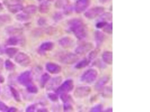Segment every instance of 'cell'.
<instances>
[{
    "label": "cell",
    "instance_id": "6da1fadb",
    "mask_svg": "<svg viewBox=\"0 0 150 112\" xmlns=\"http://www.w3.org/2000/svg\"><path fill=\"white\" fill-rule=\"evenodd\" d=\"M70 29L78 39L82 40L86 38L87 31L83 22L79 19H74L69 23Z\"/></svg>",
    "mask_w": 150,
    "mask_h": 112
},
{
    "label": "cell",
    "instance_id": "7a4b0ae2",
    "mask_svg": "<svg viewBox=\"0 0 150 112\" xmlns=\"http://www.w3.org/2000/svg\"><path fill=\"white\" fill-rule=\"evenodd\" d=\"M56 57L59 62L66 64H73L79 59L76 54L65 52L59 53Z\"/></svg>",
    "mask_w": 150,
    "mask_h": 112
},
{
    "label": "cell",
    "instance_id": "3957f363",
    "mask_svg": "<svg viewBox=\"0 0 150 112\" xmlns=\"http://www.w3.org/2000/svg\"><path fill=\"white\" fill-rule=\"evenodd\" d=\"M98 76L97 71L94 68H90L87 70L82 74L80 80L83 82L91 84L96 80Z\"/></svg>",
    "mask_w": 150,
    "mask_h": 112
},
{
    "label": "cell",
    "instance_id": "277c9868",
    "mask_svg": "<svg viewBox=\"0 0 150 112\" xmlns=\"http://www.w3.org/2000/svg\"><path fill=\"white\" fill-rule=\"evenodd\" d=\"M74 84L73 80L69 79L64 82L56 89L55 92L57 94L68 93L73 90Z\"/></svg>",
    "mask_w": 150,
    "mask_h": 112
},
{
    "label": "cell",
    "instance_id": "5b68a950",
    "mask_svg": "<svg viewBox=\"0 0 150 112\" xmlns=\"http://www.w3.org/2000/svg\"><path fill=\"white\" fill-rule=\"evenodd\" d=\"M14 61L22 67H27L31 64V60L27 54L24 52L18 53L14 58Z\"/></svg>",
    "mask_w": 150,
    "mask_h": 112
},
{
    "label": "cell",
    "instance_id": "8992f818",
    "mask_svg": "<svg viewBox=\"0 0 150 112\" xmlns=\"http://www.w3.org/2000/svg\"><path fill=\"white\" fill-rule=\"evenodd\" d=\"M17 80L20 85L27 86L32 84V73L30 71H25L19 76Z\"/></svg>",
    "mask_w": 150,
    "mask_h": 112
},
{
    "label": "cell",
    "instance_id": "52a82bcc",
    "mask_svg": "<svg viewBox=\"0 0 150 112\" xmlns=\"http://www.w3.org/2000/svg\"><path fill=\"white\" fill-rule=\"evenodd\" d=\"M104 9L102 7H96L90 8L84 13V16L89 19H94L101 15Z\"/></svg>",
    "mask_w": 150,
    "mask_h": 112
},
{
    "label": "cell",
    "instance_id": "ba28073f",
    "mask_svg": "<svg viewBox=\"0 0 150 112\" xmlns=\"http://www.w3.org/2000/svg\"><path fill=\"white\" fill-rule=\"evenodd\" d=\"M91 88L88 86H81L76 89L74 91L75 97L78 98H83L90 94Z\"/></svg>",
    "mask_w": 150,
    "mask_h": 112
},
{
    "label": "cell",
    "instance_id": "9c48e42d",
    "mask_svg": "<svg viewBox=\"0 0 150 112\" xmlns=\"http://www.w3.org/2000/svg\"><path fill=\"white\" fill-rule=\"evenodd\" d=\"M90 0H77L75 4L76 13H81L84 11L90 5Z\"/></svg>",
    "mask_w": 150,
    "mask_h": 112
},
{
    "label": "cell",
    "instance_id": "30bf717a",
    "mask_svg": "<svg viewBox=\"0 0 150 112\" xmlns=\"http://www.w3.org/2000/svg\"><path fill=\"white\" fill-rule=\"evenodd\" d=\"M93 48V45L91 43H85L77 47L75 50V52L79 55H83L90 51Z\"/></svg>",
    "mask_w": 150,
    "mask_h": 112
},
{
    "label": "cell",
    "instance_id": "8fae6325",
    "mask_svg": "<svg viewBox=\"0 0 150 112\" xmlns=\"http://www.w3.org/2000/svg\"><path fill=\"white\" fill-rule=\"evenodd\" d=\"M46 68L48 72L52 74H58L61 71V67L59 65L53 62H48L46 65Z\"/></svg>",
    "mask_w": 150,
    "mask_h": 112
},
{
    "label": "cell",
    "instance_id": "7c38bea8",
    "mask_svg": "<svg viewBox=\"0 0 150 112\" xmlns=\"http://www.w3.org/2000/svg\"><path fill=\"white\" fill-rule=\"evenodd\" d=\"M54 43L52 42H45L41 44L39 48L38 52L40 54L44 55L46 51H51L54 49Z\"/></svg>",
    "mask_w": 150,
    "mask_h": 112
},
{
    "label": "cell",
    "instance_id": "4fadbf2b",
    "mask_svg": "<svg viewBox=\"0 0 150 112\" xmlns=\"http://www.w3.org/2000/svg\"><path fill=\"white\" fill-rule=\"evenodd\" d=\"M62 80V78L60 76L53 78L48 84L47 86V89L49 91L56 89L57 88V87L61 84Z\"/></svg>",
    "mask_w": 150,
    "mask_h": 112
},
{
    "label": "cell",
    "instance_id": "5bb4252c",
    "mask_svg": "<svg viewBox=\"0 0 150 112\" xmlns=\"http://www.w3.org/2000/svg\"><path fill=\"white\" fill-rule=\"evenodd\" d=\"M73 41L71 38L68 37H64L59 40V45L64 48L71 47L73 44Z\"/></svg>",
    "mask_w": 150,
    "mask_h": 112
},
{
    "label": "cell",
    "instance_id": "9a60e30c",
    "mask_svg": "<svg viewBox=\"0 0 150 112\" xmlns=\"http://www.w3.org/2000/svg\"><path fill=\"white\" fill-rule=\"evenodd\" d=\"M110 80L109 77L108 76H105L101 78L95 85V88L97 90H100L108 83Z\"/></svg>",
    "mask_w": 150,
    "mask_h": 112
},
{
    "label": "cell",
    "instance_id": "2e32d148",
    "mask_svg": "<svg viewBox=\"0 0 150 112\" xmlns=\"http://www.w3.org/2000/svg\"><path fill=\"white\" fill-rule=\"evenodd\" d=\"M23 43L21 38L16 36H13L7 40L6 43L7 45L9 46H16Z\"/></svg>",
    "mask_w": 150,
    "mask_h": 112
},
{
    "label": "cell",
    "instance_id": "e0dca14e",
    "mask_svg": "<svg viewBox=\"0 0 150 112\" xmlns=\"http://www.w3.org/2000/svg\"><path fill=\"white\" fill-rule=\"evenodd\" d=\"M104 62L108 65H112V52L106 51L102 55Z\"/></svg>",
    "mask_w": 150,
    "mask_h": 112
},
{
    "label": "cell",
    "instance_id": "ac0fdd59",
    "mask_svg": "<svg viewBox=\"0 0 150 112\" xmlns=\"http://www.w3.org/2000/svg\"><path fill=\"white\" fill-rule=\"evenodd\" d=\"M104 39V35L102 32L97 31L95 32V40L97 47H99L102 44Z\"/></svg>",
    "mask_w": 150,
    "mask_h": 112
},
{
    "label": "cell",
    "instance_id": "d6986e66",
    "mask_svg": "<svg viewBox=\"0 0 150 112\" xmlns=\"http://www.w3.org/2000/svg\"><path fill=\"white\" fill-rule=\"evenodd\" d=\"M8 8V10L13 14L19 13L23 9L22 5L20 4L9 5Z\"/></svg>",
    "mask_w": 150,
    "mask_h": 112
},
{
    "label": "cell",
    "instance_id": "ffe728a7",
    "mask_svg": "<svg viewBox=\"0 0 150 112\" xmlns=\"http://www.w3.org/2000/svg\"><path fill=\"white\" fill-rule=\"evenodd\" d=\"M90 62H91V60H89V59H84L78 62L75 66V68L78 69H82V68H85L87 66H89Z\"/></svg>",
    "mask_w": 150,
    "mask_h": 112
},
{
    "label": "cell",
    "instance_id": "44dd1931",
    "mask_svg": "<svg viewBox=\"0 0 150 112\" xmlns=\"http://www.w3.org/2000/svg\"><path fill=\"white\" fill-rule=\"evenodd\" d=\"M9 88L11 93L15 101L17 102H21V97H20V94L17 90L12 86H9Z\"/></svg>",
    "mask_w": 150,
    "mask_h": 112
},
{
    "label": "cell",
    "instance_id": "7402d4cb",
    "mask_svg": "<svg viewBox=\"0 0 150 112\" xmlns=\"http://www.w3.org/2000/svg\"><path fill=\"white\" fill-rule=\"evenodd\" d=\"M50 76L48 73H44L41 77L40 80V84L42 87H44L48 81L50 80Z\"/></svg>",
    "mask_w": 150,
    "mask_h": 112
},
{
    "label": "cell",
    "instance_id": "603a6c76",
    "mask_svg": "<svg viewBox=\"0 0 150 112\" xmlns=\"http://www.w3.org/2000/svg\"><path fill=\"white\" fill-rule=\"evenodd\" d=\"M23 11L24 13L30 15L35 14L37 11V7L35 5H29L23 8Z\"/></svg>",
    "mask_w": 150,
    "mask_h": 112
},
{
    "label": "cell",
    "instance_id": "cb8c5ba5",
    "mask_svg": "<svg viewBox=\"0 0 150 112\" xmlns=\"http://www.w3.org/2000/svg\"><path fill=\"white\" fill-rule=\"evenodd\" d=\"M68 0H57L55 3V7L56 8L61 9L64 8L68 5Z\"/></svg>",
    "mask_w": 150,
    "mask_h": 112
},
{
    "label": "cell",
    "instance_id": "d4e9b609",
    "mask_svg": "<svg viewBox=\"0 0 150 112\" xmlns=\"http://www.w3.org/2000/svg\"><path fill=\"white\" fill-rule=\"evenodd\" d=\"M19 49L15 48H7L5 50V53L9 58H13L17 53Z\"/></svg>",
    "mask_w": 150,
    "mask_h": 112
},
{
    "label": "cell",
    "instance_id": "484cf974",
    "mask_svg": "<svg viewBox=\"0 0 150 112\" xmlns=\"http://www.w3.org/2000/svg\"><path fill=\"white\" fill-rule=\"evenodd\" d=\"M28 15V14H26V13H21L18 14L16 17V19L18 21L25 22L28 21L29 20L31 17Z\"/></svg>",
    "mask_w": 150,
    "mask_h": 112
},
{
    "label": "cell",
    "instance_id": "4316f807",
    "mask_svg": "<svg viewBox=\"0 0 150 112\" xmlns=\"http://www.w3.org/2000/svg\"><path fill=\"white\" fill-rule=\"evenodd\" d=\"M11 21V18L7 14L0 15V26L8 23Z\"/></svg>",
    "mask_w": 150,
    "mask_h": 112
},
{
    "label": "cell",
    "instance_id": "83f0119b",
    "mask_svg": "<svg viewBox=\"0 0 150 112\" xmlns=\"http://www.w3.org/2000/svg\"><path fill=\"white\" fill-rule=\"evenodd\" d=\"M49 10V6L46 2H44L40 5V12L43 14L48 13Z\"/></svg>",
    "mask_w": 150,
    "mask_h": 112
},
{
    "label": "cell",
    "instance_id": "f1b7e54d",
    "mask_svg": "<svg viewBox=\"0 0 150 112\" xmlns=\"http://www.w3.org/2000/svg\"><path fill=\"white\" fill-rule=\"evenodd\" d=\"M5 64L6 70L8 71L13 70L15 68V64L9 60H6Z\"/></svg>",
    "mask_w": 150,
    "mask_h": 112
},
{
    "label": "cell",
    "instance_id": "f546056e",
    "mask_svg": "<svg viewBox=\"0 0 150 112\" xmlns=\"http://www.w3.org/2000/svg\"><path fill=\"white\" fill-rule=\"evenodd\" d=\"M27 90L30 93L32 94H36L38 92V88L37 86L34 85H32V84L27 86Z\"/></svg>",
    "mask_w": 150,
    "mask_h": 112
},
{
    "label": "cell",
    "instance_id": "4dcf8cb0",
    "mask_svg": "<svg viewBox=\"0 0 150 112\" xmlns=\"http://www.w3.org/2000/svg\"><path fill=\"white\" fill-rule=\"evenodd\" d=\"M103 31L108 33H112V23H108L106 26L103 27Z\"/></svg>",
    "mask_w": 150,
    "mask_h": 112
},
{
    "label": "cell",
    "instance_id": "1f68e13d",
    "mask_svg": "<svg viewBox=\"0 0 150 112\" xmlns=\"http://www.w3.org/2000/svg\"><path fill=\"white\" fill-rule=\"evenodd\" d=\"M99 50L95 49L94 50H92L88 55V58L89 60H94L96 57L98 53Z\"/></svg>",
    "mask_w": 150,
    "mask_h": 112
},
{
    "label": "cell",
    "instance_id": "d6a6232c",
    "mask_svg": "<svg viewBox=\"0 0 150 112\" xmlns=\"http://www.w3.org/2000/svg\"><path fill=\"white\" fill-rule=\"evenodd\" d=\"M48 97L50 101L53 102L58 101L59 97L58 95L55 93H49L48 94Z\"/></svg>",
    "mask_w": 150,
    "mask_h": 112
},
{
    "label": "cell",
    "instance_id": "836d02e7",
    "mask_svg": "<svg viewBox=\"0 0 150 112\" xmlns=\"http://www.w3.org/2000/svg\"><path fill=\"white\" fill-rule=\"evenodd\" d=\"M103 106L101 104H98L92 107L90 111L93 112H100L102 111Z\"/></svg>",
    "mask_w": 150,
    "mask_h": 112
},
{
    "label": "cell",
    "instance_id": "e575fe53",
    "mask_svg": "<svg viewBox=\"0 0 150 112\" xmlns=\"http://www.w3.org/2000/svg\"><path fill=\"white\" fill-rule=\"evenodd\" d=\"M60 99L64 103L68 102L70 99V96L68 95V93H63L60 95Z\"/></svg>",
    "mask_w": 150,
    "mask_h": 112
},
{
    "label": "cell",
    "instance_id": "d590c367",
    "mask_svg": "<svg viewBox=\"0 0 150 112\" xmlns=\"http://www.w3.org/2000/svg\"><path fill=\"white\" fill-rule=\"evenodd\" d=\"M7 32L10 34H15L19 32V30L18 28H15L13 27H9L7 29Z\"/></svg>",
    "mask_w": 150,
    "mask_h": 112
},
{
    "label": "cell",
    "instance_id": "8d00e7d4",
    "mask_svg": "<svg viewBox=\"0 0 150 112\" xmlns=\"http://www.w3.org/2000/svg\"><path fill=\"white\" fill-rule=\"evenodd\" d=\"M64 111L65 112L71 111L73 109V107L71 104L68 102L64 103Z\"/></svg>",
    "mask_w": 150,
    "mask_h": 112
},
{
    "label": "cell",
    "instance_id": "74e56055",
    "mask_svg": "<svg viewBox=\"0 0 150 112\" xmlns=\"http://www.w3.org/2000/svg\"><path fill=\"white\" fill-rule=\"evenodd\" d=\"M9 109L8 107L4 102L0 100V111L2 112H7Z\"/></svg>",
    "mask_w": 150,
    "mask_h": 112
},
{
    "label": "cell",
    "instance_id": "f35d334b",
    "mask_svg": "<svg viewBox=\"0 0 150 112\" xmlns=\"http://www.w3.org/2000/svg\"><path fill=\"white\" fill-rule=\"evenodd\" d=\"M101 18L102 19L101 21H106L108 20H111L112 18V14L109 13L103 14Z\"/></svg>",
    "mask_w": 150,
    "mask_h": 112
},
{
    "label": "cell",
    "instance_id": "ab89813d",
    "mask_svg": "<svg viewBox=\"0 0 150 112\" xmlns=\"http://www.w3.org/2000/svg\"><path fill=\"white\" fill-rule=\"evenodd\" d=\"M107 23V21H101L96 24V27L98 28H103Z\"/></svg>",
    "mask_w": 150,
    "mask_h": 112
},
{
    "label": "cell",
    "instance_id": "60d3db41",
    "mask_svg": "<svg viewBox=\"0 0 150 112\" xmlns=\"http://www.w3.org/2000/svg\"><path fill=\"white\" fill-rule=\"evenodd\" d=\"M36 109V105H31L28 107L26 109V111L27 112H33Z\"/></svg>",
    "mask_w": 150,
    "mask_h": 112
},
{
    "label": "cell",
    "instance_id": "b9f144b4",
    "mask_svg": "<svg viewBox=\"0 0 150 112\" xmlns=\"http://www.w3.org/2000/svg\"><path fill=\"white\" fill-rule=\"evenodd\" d=\"M62 16L60 13H56L54 16V19L56 21H59L62 19Z\"/></svg>",
    "mask_w": 150,
    "mask_h": 112
},
{
    "label": "cell",
    "instance_id": "7bdbcfd3",
    "mask_svg": "<svg viewBox=\"0 0 150 112\" xmlns=\"http://www.w3.org/2000/svg\"><path fill=\"white\" fill-rule=\"evenodd\" d=\"M46 21L45 19L43 18H41L38 20V23L39 25L40 26H43L46 23Z\"/></svg>",
    "mask_w": 150,
    "mask_h": 112
},
{
    "label": "cell",
    "instance_id": "ee69618b",
    "mask_svg": "<svg viewBox=\"0 0 150 112\" xmlns=\"http://www.w3.org/2000/svg\"><path fill=\"white\" fill-rule=\"evenodd\" d=\"M3 64H4V63H3V59L0 58V74H2L1 73L3 69Z\"/></svg>",
    "mask_w": 150,
    "mask_h": 112
},
{
    "label": "cell",
    "instance_id": "f6af8a7d",
    "mask_svg": "<svg viewBox=\"0 0 150 112\" xmlns=\"http://www.w3.org/2000/svg\"><path fill=\"white\" fill-rule=\"evenodd\" d=\"M23 0H10V2L14 3L13 4H20ZM12 5V4H11Z\"/></svg>",
    "mask_w": 150,
    "mask_h": 112
},
{
    "label": "cell",
    "instance_id": "bcb514c9",
    "mask_svg": "<svg viewBox=\"0 0 150 112\" xmlns=\"http://www.w3.org/2000/svg\"><path fill=\"white\" fill-rule=\"evenodd\" d=\"M17 109L15 107H12L10 108H9L8 111V112H15L17 111Z\"/></svg>",
    "mask_w": 150,
    "mask_h": 112
},
{
    "label": "cell",
    "instance_id": "7dc6e473",
    "mask_svg": "<svg viewBox=\"0 0 150 112\" xmlns=\"http://www.w3.org/2000/svg\"><path fill=\"white\" fill-rule=\"evenodd\" d=\"M48 111V109L44 108H40V109H38L37 110V112H46Z\"/></svg>",
    "mask_w": 150,
    "mask_h": 112
},
{
    "label": "cell",
    "instance_id": "c3c4849f",
    "mask_svg": "<svg viewBox=\"0 0 150 112\" xmlns=\"http://www.w3.org/2000/svg\"><path fill=\"white\" fill-rule=\"evenodd\" d=\"M5 81V79L2 74H0V83H3Z\"/></svg>",
    "mask_w": 150,
    "mask_h": 112
},
{
    "label": "cell",
    "instance_id": "681fc988",
    "mask_svg": "<svg viewBox=\"0 0 150 112\" xmlns=\"http://www.w3.org/2000/svg\"><path fill=\"white\" fill-rule=\"evenodd\" d=\"M110 1V0H100V1L101 3H106V2H108Z\"/></svg>",
    "mask_w": 150,
    "mask_h": 112
},
{
    "label": "cell",
    "instance_id": "f907efd6",
    "mask_svg": "<svg viewBox=\"0 0 150 112\" xmlns=\"http://www.w3.org/2000/svg\"><path fill=\"white\" fill-rule=\"evenodd\" d=\"M105 111L112 112V109L111 108H109L108 109H107V110H106Z\"/></svg>",
    "mask_w": 150,
    "mask_h": 112
},
{
    "label": "cell",
    "instance_id": "816d5d0a",
    "mask_svg": "<svg viewBox=\"0 0 150 112\" xmlns=\"http://www.w3.org/2000/svg\"><path fill=\"white\" fill-rule=\"evenodd\" d=\"M2 8H3V7H2V5L0 3V10H2Z\"/></svg>",
    "mask_w": 150,
    "mask_h": 112
},
{
    "label": "cell",
    "instance_id": "f5cc1de1",
    "mask_svg": "<svg viewBox=\"0 0 150 112\" xmlns=\"http://www.w3.org/2000/svg\"><path fill=\"white\" fill-rule=\"evenodd\" d=\"M49 1H54V0H49Z\"/></svg>",
    "mask_w": 150,
    "mask_h": 112
},
{
    "label": "cell",
    "instance_id": "db71d44e",
    "mask_svg": "<svg viewBox=\"0 0 150 112\" xmlns=\"http://www.w3.org/2000/svg\"><path fill=\"white\" fill-rule=\"evenodd\" d=\"M38 1H43V0H38Z\"/></svg>",
    "mask_w": 150,
    "mask_h": 112
},
{
    "label": "cell",
    "instance_id": "11a10c76",
    "mask_svg": "<svg viewBox=\"0 0 150 112\" xmlns=\"http://www.w3.org/2000/svg\"><path fill=\"white\" fill-rule=\"evenodd\" d=\"M0 93H1V89H0Z\"/></svg>",
    "mask_w": 150,
    "mask_h": 112
}]
</instances>
